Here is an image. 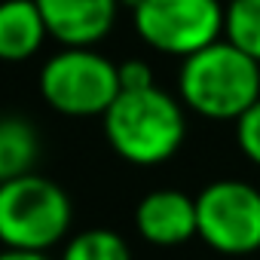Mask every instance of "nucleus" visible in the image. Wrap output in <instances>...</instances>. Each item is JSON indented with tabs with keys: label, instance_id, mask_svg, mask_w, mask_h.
I'll return each instance as SVG.
<instances>
[{
	"label": "nucleus",
	"instance_id": "f03ea898",
	"mask_svg": "<svg viewBox=\"0 0 260 260\" xmlns=\"http://www.w3.org/2000/svg\"><path fill=\"white\" fill-rule=\"evenodd\" d=\"M178 92L199 116L239 119L254 101H260V61L220 37L184 58Z\"/></svg>",
	"mask_w": 260,
	"mask_h": 260
},
{
	"label": "nucleus",
	"instance_id": "39448f33",
	"mask_svg": "<svg viewBox=\"0 0 260 260\" xmlns=\"http://www.w3.org/2000/svg\"><path fill=\"white\" fill-rule=\"evenodd\" d=\"M132 19L147 46L178 58L217 43L223 34L220 0H141Z\"/></svg>",
	"mask_w": 260,
	"mask_h": 260
},
{
	"label": "nucleus",
	"instance_id": "ddd939ff",
	"mask_svg": "<svg viewBox=\"0 0 260 260\" xmlns=\"http://www.w3.org/2000/svg\"><path fill=\"white\" fill-rule=\"evenodd\" d=\"M236 144L254 166H260V101L236 119Z\"/></svg>",
	"mask_w": 260,
	"mask_h": 260
},
{
	"label": "nucleus",
	"instance_id": "423d86ee",
	"mask_svg": "<svg viewBox=\"0 0 260 260\" xmlns=\"http://www.w3.org/2000/svg\"><path fill=\"white\" fill-rule=\"evenodd\" d=\"M196 236L217 254L260 251V190L245 181H214L196 196Z\"/></svg>",
	"mask_w": 260,
	"mask_h": 260
},
{
	"label": "nucleus",
	"instance_id": "4468645a",
	"mask_svg": "<svg viewBox=\"0 0 260 260\" xmlns=\"http://www.w3.org/2000/svg\"><path fill=\"white\" fill-rule=\"evenodd\" d=\"M150 86H156V83H153L147 61L128 58L119 64V92H135V89H150Z\"/></svg>",
	"mask_w": 260,
	"mask_h": 260
},
{
	"label": "nucleus",
	"instance_id": "0eeeda50",
	"mask_svg": "<svg viewBox=\"0 0 260 260\" xmlns=\"http://www.w3.org/2000/svg\"><path fill=\"white\" fill-rule=\"evenodd\" d=\"M46 31L61 46H95L116 22L119 0H37Z\"/></svg>",
	"mask_w": 260,
	"mask_h": 260
},
{
	"label": "nucleus",
	"instance_id": "1a4fd4ad",
	"mask_svg": "<svg viewBox=\"0 0 260 260\" xmlns=\"http://www.w3.org/2000/svg\"><path fill=\"white\" fill-rule=\"evenodd\" d=\"M49 37L37 0H0V61H25Z\"/></svg>",
	"mask_w": 260,
	"mask_h": 260
},
{
	"label": "nucleus",
	"instance_id": "dca6fc26",
	"mask_svg": "<svg viewBox=\"0 0 260 260\" xmlns=\"http://www.w3.org/2000/svg\"><path fill=\"white\" fill-rule=\"evenodd\" d=\"M119 4H122V7H128V10H135V7L141 4V0H119Z\"/></svg>",
	"mask_w": 260,
	"mask_h": 260
},
{
	"label": "nucleus",
	"instance_id": "7ed1b4c3",
	"mask_svg": "<svg viewBox=\"0 0 260 260\" xmlns=\"http://www.w3.org/2000/svg\"><path fill=\"white\" fill-rule=\"evenodd\" d=\"M71 230L68 193L31 172L0 184V242L19 251H49Z\"/></svg>",
	"mask_w": 260,
	"mask_h": 260
},
{
	"label": "nucleus",
	"instance_id": "f257e3e1",
	"mask_svg": "<svg viewBox=\"0 0 260 260\" xmlns=\"http://www.w3.org/2000/svg\"><path fill=\"white\" fill-rule=\"evenodd\" d=\"M101 119L107 144L135 166H159L172 159L187 135L181 104L159 86L119 92Z\"/></svg>",
	"mask_w": 260,
	"mask_h": 260
},
{
	"label": "nucleus",
	"instance_id": "f8f14e48",
	"mask_svg": "<svg viewBox=\"0 0 260 260\" xmlns=\"http://www.w3.org/2000/svg\"><path fill=\"white\" fill-rule=\"evenodd\" d=\"M61 260H132V251L113 230H86L64 245Z\"/></svg>",
	"mask_w": 260,
	"mask_h": 260
},
{
	"label": "nucleus",
	"instance_id": "2eb2a0df",
	"mask_svg": "<svg viewBox=\"0 0 260 260\" xmlns=\"http://www.w3.org/2000/svg\"><path fill=\"white\" fill-rule=\"evenodd\" d=\"M0 260H52L46 251H19V248H4Z\"/></svg>",
	"mask_w": 260,
	"mask_h": 260
},
{
	"label": "nucleus",
	"instance_id": "9d476101",
	"mask_svg": "<svg viewBox=\"0 0 260 260\" xmlns=\"http://www.w3.org/2000/svg\"><path fill=\"white\" fill-rule=\"evenodd\" d=\"M40 159V135L22 116H0V184L31 175Z\"/></svg>",
	"mask_w": 260,
	"mask_h": 260
},
{
	"label": "nucleus",
	"instance_id": "20e7f679",
	"mask_svg": "<svg viewBox=\"0 0 260 260\" xmlns=\"http://www.w3.org/2000/svg\"><path fill=\"white\" fill-rule=\"evenodd\" d=\"M46 104L64 116H104L119 95V64L92 46H64L40 71Z\"/></svg>",
	"mask_w": 260,
	"mask_h": 260
},
{
	"label": "nucleus",
	"instance_id": "9b49d317",
	"mask_svg": "<svg viewBox=\"0 0 260 260\" xmlns=\"http://www.w3.org/2000/svg\"><path fill=\"white\" fill-rule=\"evenodd\" d=\"M223 40L260 61V0H230L223 10Z\"/></svg>",
	"mask_w": 260,
	"mask_h": 260
},
{
	"label": "nucleus",
	"instance_id": "6e6552de",
	"mask_svg": "<svg viewBox=\"0 0 260 260\" xmlns=\"http://www.w3.org/2000/svg\"><path fill=\"white\" fill-rule=\"evenodd\" d=\"M135 226L150 245H184L196 236V199L181 190H153L138 202Z\"/></svg>",
	"mask_w": 260,
	"mask_h": 260
}]
</instances>
